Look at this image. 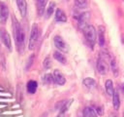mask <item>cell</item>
I'll return each mask as SVG.
<instances>
[{"mask_svg":"<svg viewBox=\"0 0 124 117\" xmlns=\"http://www.w3.org/2000/svg\"><path fill=\"white\" fill-rule=\"evenodd\" d=\"M12 22H13V30H14V36H15V41L16 48L19 53L23 52L24 50V44H25V32L16 20L15 16L12 17Z\"/></svg>","mask_w":124,"mask_h":117,"instance_id":"cell-1","label":"cell"},{"mask_svg":"<svg viewBox=\"0 0 124 117\" xmlns=\"http://www.w3.org/2000/svg\"><path fill=\"white\" fill-rule=\"evenodd\" d=\"M83 35H84V38L88 44V46L93 49L96 42H97V31L95 29V27L91 24H88L87 26H85L83 29Z\"/></svg>","mask_w":124,"mask_h":117,"instance_id":"cell-2","label":"cell"},{"mask_svg":"<svg viewBox=\"0 0 124 117\" xmlns=\"http://www.w3.org/2000/svg\"><path fill=\"white\" fill-rule=\"evenodd\" d=\"M39 38H40V30H39V27L37 25V23H33L32 27H31V32H30V37H29V44H28V47H29V50H33L38 41H39Z\"/></svg>","mask_w":124,"mask_h":117,"instance_id":"cell-3","label":"cell"},{"mask_svg":"<svg viewBox=\"0 0 124 117\" xmlns=\"http://www.w3.org/2000/svg\"><path fill=\"white\" fill-rule=\"evenodd\" d=\"M97 70L101 75H106L108 71L109 65L107 61V58H105L103 55H101L99 57V58L97 59V64H96Z\"/></svg>","mask_w":124,"mask_h":117,"instance_id":"cell-4","label":"cell"},{"mask_svg":"<svg viewBox=\"0 0 124 117\" xmlns=\"http://www.w3.org/2000/svg\"><path fill=\"white\" fill-rule=\"evenodd\" d=\"M53 43H54L55 47L58 49V51H60V52H62V53H66V52L69 51V46H68V44L65 42V40H64L61 36H59V35L54 36V38H53Z\"/></svg>","mask_w":124,"mask_h":117,"instance_id":"cell-5","label":"cell"},{"mask_svg":"<svg viewBox=\"0 0 124 117\" xmlns=\"http://www.w3.org/2000/svg\"><path fill=\"white\" fill-rule=\"evenodd\" d=\"M0 39H1L2 43L5 45V47L11 52L12 51V39H11L10 34L4 28L0 29Z\"/></svg>","mask_w":124,"mask_h":117,"instance_id":"cell-6","label":"cell"},{"mask_svg":"<svg viewBox=\"0 0 124 117\" xmlns=\"http://www.w3.org/2000/svg\"><path fill=\"white\" fill-rule=\"evenodd\" d=\"M90 19V13L89 12H83L78 16V24L80 29H83L85 26L88 25V21Z\"/></svg>","mask_w":124,"mask_h":117,"instance_id":"cell-7","label":"cell"},{"mask_svg":"<svg viewBox=\"0 0 124 117\" xmlns=\"http://www.w3.org/2000/svg\"><path fill=\"white\" fill-rule=\"evenodd\" d=\"M9 18V9L4 2H0V22L6 23Z\"/></svg>","mask_w":124,"mask_h":117,"instance_id":"cell-8","label":"cell"},{"mask_svg":"<svg viewBox=\"0 0 124 117\" xmlns=\"http://www.w3.org/2000/svg\"><path fill=\"white\" fill-rule=\"evenodd\" d=\"M53 80H54V83L59 86H62L66 83V79H65L64 75L58 69H55L53 72Z\"/></svg>","mask_w":124,"mask_h":117,"instance_id":"cell-9","label":"cell"},{"mask_svg":"<svg viewBox=\"0 0 124 117\" xmlns=\"http://www.w3.org/2000/svg\"><path fill=\"white\" fill-rule=\"evenodd\" d=\"M105 31H106V28L104 25H99L98 26V43L101 47H104L105 46V43H106V37H105Z\"/></svg>","mask_w":124,"mask_h":117,"instance_id":"cell-10","label":"cell"},{"mask_svg":"<svg viewBox=\"0 0 124 117\" xmlns=\"http://www.w3.org/2000/svg\"><path fill=\"white\" fill-rule=\"evenodd\" d=\"M18 11L22 17H25L27 14V3L26 0H16Z\"/></svg>","mask_w":124,"mask_h":117,"instance_id":"cell-11","label":"cell"},{"mask_svg":"<svg viewBox=\"0 0 124 117\" xmlns=\"http://www.w3.org/2000/svg\"><path fill=\"white\" fill-rule=\"evenodd\" d=\"M54 19L57 22H66L67 21V16L61 9H56L54 14Z\"/></svg>","mask_w":124,"mask_h":117,"instance_id":"cell-12","label":"cell"},{"mask_svg":"<svg viewBox=\"0 0 124 117\" xmlns=\"http://www.w3.org/2000/svg\"><path fill=\"white\" fill-rule=\"evenodd\" d=\"M47 0H36V5H37V13L39 16H43L44 12L46 10Z\"/></svg>","mask_w":124,"mask_h":117,"instance_id":"cell-13","label":"cell"},{"mask_svg":"<svg viewBox=\"0 0 124 117\" xmlns=\"http://www.w3.org/2000/svg\"><path fill=\"white\" fill-rule=\"evenodd\" d=\"M83 117H98L99 115L97 114V112L95 111V109L91 106H86L83 109Z\"/></svg>","mask_w":124,"mask_h":117,"instance_id":"cell-14","label":"cell"},{"mask_svg":"<svg viewBox=\"0 0 124 117\" xmlns=\"http://www.w3.org/2000/svg\"><path fill=\"white\" fill-rule=\"evenodd\" d=\"M37 88H38V83L35 80H30L27 82L26 89L29 94H35L37 91Z\"/></svg>","mask_w":124,"mask_h":117,"instance_id":"cell-15","label":"cell"},{"mask_svg":"<svg viewBox=\"0 0 124 117\" xmlns=\"http://www.w3.org/2000/svg\"><path fill=\"white\" fill-rule=\"evenodd\" d=\"M53 58L57 60V61H59L60 63H62V64H66V62H67V59H66V58H65V56L62 54V52H60V51H55L54 53H53Z\"/></svg>","mask_w":124,"mask_h":117,"instance_id":"cell-16","label":"cell"},{"mask_svg":"<svg viewBox=\"0 0 124 117\" xmlns=\"http://www.w3.org/2000/svg\"><path fill=\"white\" fill-rule=\"evenodd\" d=\"M105 88H106V92L108 96H113V93H114V90H113V83L110 79H108L105 83Z\"/></svg>","mask_w":124,"mask_h":117,"instance_id":"cell-17","label":"cell"},{"mask_svg":"<svg viewBox=\"0 0 124 117\" xmlns=\"http://www.w3.org/2000/svg\"><path fill=\"white\" fill-rule=\"evenodd\" d=\"M109 61H110V67H111L112 73L114 74V76H117L118 75V65H117V62H116L115 58L111 56L109 58Z\"/></svg>","mask_w":124,"mask_h":117,"instance_id":"cell-18","label":"cell"},{"mask_svg":"<svg viewBox=\"0 0 124 117\" xmlns=\"http://www.w3.org/2000/svg\"><path fill=\"white\" fill-rule=\"evenodd\" d=\"M82 83H83V85H84L87 89H93V88L96 86V82H95V80L92 79V78H90V77H86V78H84L83 81H82Z\"/></svg>","mask_w":124,"mask_h":117,"instance_id":"cell-19","label":"cell"},{"mask_svg":"<svg viewBox=\"0 0 124 117\" xmlns=\"http://www.w3.org/2000/svg\"><path fill=\"white\" fill-rule=\"evenodd\" d=\"M112 105H113V108L115 110L119 109V106H120V98H119V95L117 92H114L113 93V96H112Z\"/></svg>","mask_w":124,"mask_h":117,"instance_id":"cell-20","label":"cell"},{"mask_svg":"<svg viewBox=\"0 0 124 117\" xmlns=\"http://www.w3.org/2000/svg\"><path fill=\"white\" fill-rule=\"evenodd\" d=\"M54 9H55V3L54 2H50L49 4H48V6H47V8H46V17L48 19V18H50L51 16H52V14L54 13Z\"/></svg>","mask_w":124,"mask_h":117,"instance_id":"cell-21","label":"cell"},{"mask_svg":"<svg viewBox=\"0 0 124 117\" xmlns=\"http://www.w3.org/2000/svg\"><path fill=\"white\" fill-rule=\"evenodd\" d=\"M43 82L45 84H51L52 82H54V80H53V74H49V73L45 74L43 76Z\"/></svg>","mask_w":124,"mask_h":117,"instance_id":"cell-22","label":"cell"},{"mask_svg":"<svg viewBox=\"0 0 124 117\" xmlns=\"http://www.w3.org/2000/svg\"><path fill=\"white\" fill-rule=\"evenodd\" d=\"M75 4L79 9H85L87 7V0H75Z\"/></svg>","mask_w":124,"mask_h":117,"instance_id":"cell-23","label":"cell"},{"mask_svg":"<svg viewBox=\"0 0 124 117\" xmlns=\"http://www.w3.org/2000/svg\"><path fill=\"white\" fill-rule=\"evenodd\" d=\"M43 66H44L45 69L50 68V66H51V61H50V58H49L48 57H46V58L44 59V61H43Z\"/></svg>","mask_w":124,"mask_h":117,"instance_id":"cell-24","label":"cell"},{"mask_svg":"<svg viewBox=\"0 0 124 117\" xmlns=\"http://www.w3.org/2000/svg\"><path fill=\"white\" fill-rule=\"evenodd\" d=\"M33 60H34V55H32V56H30L29 57V58H28V60H27V65H26V69H28L31 65H32V63H33Z\"/></svg>","mask_w":124,"mask_h":117,"instance_id":"cell-25","label":"cell"},{"mask_svg":"<svg viewBox=\"0 0 124 117\" xmlns=\"http://www.w3.org/2000/svg\"><path fill=\"white\" fill-rule=\"evenodd\" d=\"M95 111L97 112V114H98V115H103V113H104L103 107H101V106H97V107L95 108Z\"/></svg>","mask_w":124,"mask_h":117,"instance_id":"cell-26","label":"cell"},{"mask_svg":"<svg viewBox=\"0 0 124 117\" xmlns=\"http://www.w3.org/2000/svg\"><path fill=\"white\" fill-rule=\"evenodd\" d=\"M121 90H122V92L124 93V83H123V84L121 85Z\"/></svg>","mask_w":124,"mask_h":117,"instance_id":"cell-27","label":"cell"}]
</instances>
